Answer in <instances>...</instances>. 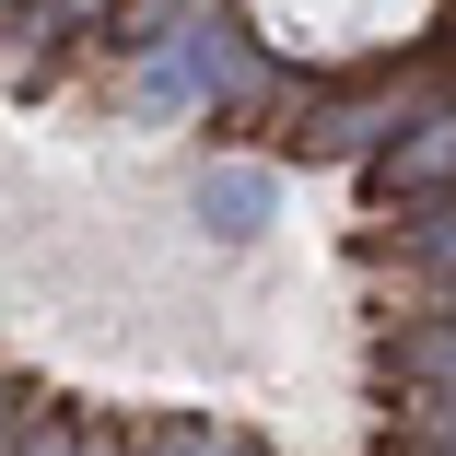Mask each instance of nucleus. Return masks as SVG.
I'll use <instances>...</instances> for the list:
<instances>
[{
    "label": "nucleus",
    "instance_id": "obj_1",
    "mask_svg": "<svg viewBox=\"0 0 456 456\" xmlns=\"http://www.w3.org/2000/svg\"><path fill=\"white\" fill-rule=\"evenodd\" d=\"M257 24L281 36V47L351 59V47H398L410 24H433V0H257Z\"/></svg>",
    "mask_w": 456,
    "mask_h": 456
}]
</instances>
